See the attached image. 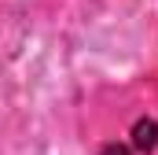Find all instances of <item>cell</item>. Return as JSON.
Instances as JSON below:
<instances>
[{"label":"cell","mask_w":158,"mask_h":155,"mask_svg":"<svg viewBox=\"0 0 158 155\" xmlns=\"http://www.w3.org/2000/svg\"><path fill=\"white\" fill-rule=\"evenodd\" d=\"M132 148L136 152H155L158 148V122L155 118H140L132 126Z\"/></svg>","instance_id":"6da1fadb"},{"label":"cell","mask_w":158,"mask_h":155,"mask_svg":"<svg viewBox=\"0 0 158 155\" xmlns=\"http://www.w3.org/2000/svg\"><path fill=\"white\" fill-rule=\"evenodd\" d=\"M103 155H129V148H125V144H107Z\"/></svg>","instance_id":"7a4b0ae2"}]
</instances>
